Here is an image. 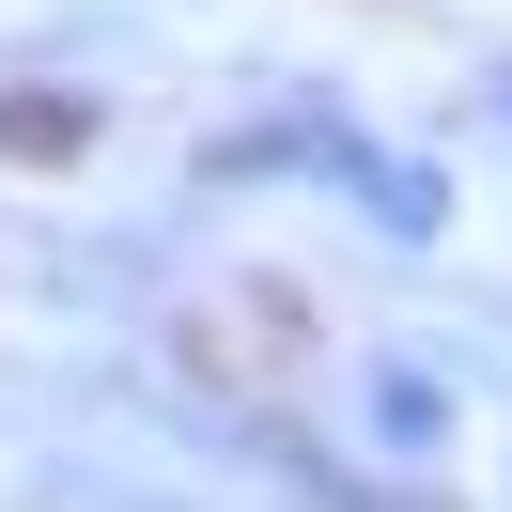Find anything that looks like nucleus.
Masks as SVG:
<instances>
[{
    "instance_id": "1",
    "label": "nucleus",
    "mask_w": 512,
    "mask_h": 512,
    "mask_svg": "<svg viewBox=\"0 0 512 512\" xmlns=\"http://www.w3.org/2000/svg\"><path fill=\"white\" fill-rule=\"evenodd\" d=\"M373 450H404V466L450 450V388H435V373H373Z\"/></svg>"
},
{
    "instance_id": "2",
    "label": "nucleus",
    "mask_w": 512,
    "mask_h": 512,
    "mask_svg": "<svg viewBox=\"0 0 512 512\" xmlns=\"http://www.w3.org/2000/svg\"><path fill=\"white\" fill-rule=\"evenodd\" d=\"M0 140H16V156H78V140H94V109H47V94H16V109H0Z\"/></svg>"
}]
</instances>
